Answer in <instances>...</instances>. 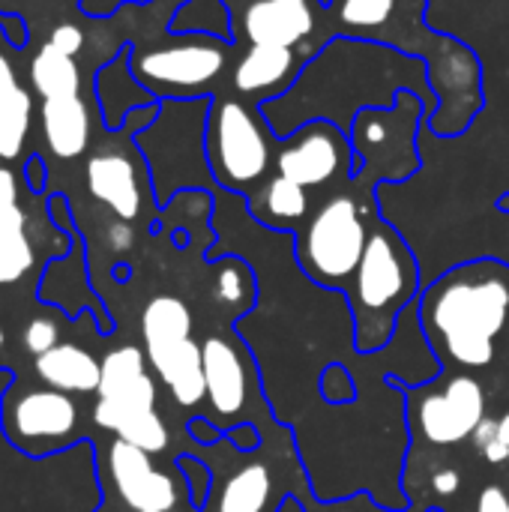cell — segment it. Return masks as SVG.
<instances>
[{
	"instance_id": "5",
	"label": "cell",
	"mask_w": 509,
	"mask_h": 512,
	"mask_svg": "<svg viewBox=\"0 0 509 512\" xmlns=\"http://www.w3.org/2000/svg\"><path fill=\"white\" fill-rule=\"evenodd\" d=\"M279 138L270 129L261 105L219 90L210 99L204 126V153L210 180L231 192L249 198L276 171Z\"/></svg>"
},
{
	"instance_id": "8",
	"label": "cell",
	"mask_w": 509,
	"mask_h": 512,
	"mask_svg": "<svg viewBox=\"0 0 509 512\" xmlns=\"http://www.w3.org/2000/svg\"><path fill=\"white\" fill-rule=\"evenodd\" d=\"M426 126V102L414 90H402L393 108L360 111L348 129L357 171L348 183L363 198L375 201V186L402 183L420 171L417 135Z\"/></svg>"
},
{
	"instance_id": "33",
	"label": "cell",
	"mask_w": 509,
	"mask_h": 512,
	"mask_svg": "<svg viewBox=\"0 0 509 512\" xmlns=\"http://www.w3.org/2000/svg\"><path fill=\"white\" fill-rule=\"evenodd\" d=\"M474 444L483 453V459L489 465H507V450L501 444V432H498V420H483L474 432Z\"/></svg>"
},
{
	"instance_id": "46",
	"label": "cell",
	"mask_w": 509,
	"mask_h": 512,
	"mask_svg": "<svg viewBox=\"0 0 509 512\" xmlns=\"http://www.w3.org/2000/svg\"><path fill=\"white\" fill-rule=\"evenodd\" d=\"M6 351V330H3V324H0V354Z\"/></svg>"
},
{
	"instance_id": "37",
	"label": "cell",
	"mask_w": 509,
	"mask_h": 512,
	"mask_svg": "<svg viewBox=\"0 0 509 512\" xmlns=\"http://www.w3.org/2000/svg\"><path fill=\"white\" fill-rule=\"evenodd\" d=\"M189 435H192V441H195V444H201V447H213L216 441H222V438H225V432H222V429H216L207 417H195V420L189 423Z\"/></svg>"
},
{
	"instance_id": "23",
	"label": "cell",
	"mask_w": 509,
	"mask_h": 512,
	"mask_svg": "<svg viewBox=\"0 0 509 512\" xmlns=\"http://www.w3.org/2000/svg\"><path fill=\"white\" fill-rule=\"evenodd\" d=\"M141 336L147 354L174 348L186 339H192V312L180 297L159 294L147 303L141 315Z\"/></svg>"
},
{
	"instance_id": "15",
	"label": "cell",
	"mask_w": 509,
	"mask_h": 512,
	"mask_svg": "<svg viewBox=\"0 0 509 512\" xmlns=\"http://www.w3.org/2000/svg\"><path fill=\"white\" fill-rule=\"evenodd\" d=\"M87 189L96 201H102L117 219L132 222L141 213L144 204V186L138 177L135 162L120 150H102L93 153L87 162Z\"/></svg>"
},
{
	"instance_id": "18",
	"label": "cell",
	"mask_w": 509,
	"mask_h": 512,
	"mask_svg": "<svg viewBox=\"0 0 509 512\" xmlns=\"http://www.w3.org/2000/svg\"><path fill=\"white\" fill-rule=\"evenodd\" d=\"M246 207L261 225L273 231H300L306 219L312 216V192L273 171L246 198Z\"/></svg>"
},
{
	"instance_id": "42",
	"label": "cell",
	"mask_w": 509,
	"mask_h": 512,
	"mask_svg": "<svg viewBox=\"0 0 509 512\" xmlns=\"http://www.w3.org/2000/svg\"><path fill=\"white\" fill-rule=\"evenodd\" d=\"M159 6H162V24H165V30L171 27V21L177 18V12L186 6V3H192V0H156Z\"/></svg>"
},
{
	"instance_id": "11",
	"label": "cell",
	"mask_w": 509,
	"mask_h": 512,
	"mask_svg": "<svg viewBox=\"0 0 509 512\" xmlns=\"http://www.w3.org/2000/svg\"><path fill=\"white\" fill-rule=\"evenodd\" d=\"M3 429L18 450L39 456L75 438L78 408L69 393L51 390V387L27 390L18 399L15 396L6 399Z\"/></svg>"
},
{
	"instance_id": "34",
	"label": "cell",
	"mask_w": 509,
	"mask_h": 512,
	"mask_svg": "<svg viewBox=\"0 0 509 512\" xmlns=\"http://www.w3.org/2000/svg\"><path fill=\"white\" fill-rule=\"evenodd\" d=\"M48 42H51L54 48H60L63 54L75 57V54L81 51V45H84V30H81L78 24H57V27L51 30V36H48Z\"/></svg>"
},
{
	"instance_id": "48",
	"label": "cell",
	"mask_w": 509,
	"mask_h": 512,
	"mask_svg": "<svg viewBox=\"0 0 509 512\" xmlns=\"http://www.w3.org/2000/svg\"><path fill=\"white\" fill-rule=\"evenodd\" d=\"M171 512H180V510H171Z\"/></svg>"
},
{
	"instance_id": "16",
	"label": "cell",
	"mask_w": 509,
	"mask_h": 512,
	"mask_svg": "<svg viewBox=\"0 0 509 512\" xmlns=\"http://www.w3.org/2000/svg\"><path fill=\"white\" fill-rule=\"evenodd\" d=\"M204 354V381H207V402L219 420L237 417L249 402V369L243 354L219 336L201 342Z\"/></svg>"
},
{
	"instance_id": "44",
	"label": "cell",
	"mask_w": 509,
	"mask_h": 512,
	"mask_svg": "<svg viewBox=\"0 0 509 512\" xmlns=\"http://www.w3.org/2000/svg\"><path fill=\"white\" fill-rule=\"evenodd\" d=\"M498 432H501V444H504V450H507V465H509V411L498 420Z\"/></svg>"
},
{
	"instance_id": "43",
	"label": "cell",
	"mask_w": 509,
	"mask_h": 512,
	"mask_svg": "<svg viewBox=\"0 0 509 512\" xmlns=\"http://www.w3.org/2000/svg\"><path fill=\"white\" fill-rule=\"evenodd\" d=\"M273 512H306V510H303V504H300L294 495H285V498L273 507Z\"/></svg>"
},
{
	"instance_id": "4",
	"label": "cell",
	"mask_w": 509,
	"mask_h": 512,
	"mask_svg": "<svg viewBox=\"0 0 509 512\" xmlns=\"http://www.w3.org/2000/svg\"><path fill=\"white\" fill-rule=\"evenodd\" d=\"M420 291V267L405 237L381 216L372 219L360 267L348 285L354 312V348L381 351Z\"/></svg>"
},
{
	"instance_id": "2",
	"label": "cell",
	"mask_w": 509,
	"mask_h": 512,
	"mask_svg": "<svg viewBox=\"0 0 509 512\" xmlns=\"http://www.w3.org/2000/svg\"><path fill=\"white\" fill-rule=\"evenodd\" d=\"M324 36L369 39L423 60L438 96V114L426 129L444 141L459 138L486 105L480 57L462 39L426 24V0H327Z\"/></svg>"
},
{
	"instance_id": "26",
	"label": "cell",
	"mask_w": 509,
	"mask_h": 512,
	"mask_svg": "<svg viewBox=\"0 0 509 512\" xmlns=\"http://www.w3.org/2000/svg\"><path fill=\"white\" fill-rule=\"evenodd\" d=\"M33 243L27 237V216L21 207L0 210V285L24 279L33 267Z\"/></svg>"
},
{
	"instance_id": "30",
	"label": "cell",
	"mask_w": 509,
	"mask_h": 512,
	"mask_svg": "<svg viewBox=\"0 0 509 512\" xmlns=\"http://www.w3.org/2000/svg\"><path fill=\"white\" fill-rule=\"evenodd\" d=\"M177 471L183 474L186 480V495H189V504L195 510H204L207 501H210V489H213V471L195 459V456H180L177 459Z\"/></svg>"
},
{
	"instance_id": "19",
	"label": "cell",
	"mask_w": 509,
	"mask_h": 512,
	"mask_svg": "<svg viewBox=\"0 0 509 512\" xmlns=\"http://www.w3.org/2000/svg\"><path fill=\"white\" fill-rule=\"evenodd\" d=\"M33 372L36 378L60 393H99V381H102V363L84 351L81 345L72 342H60L51 351H45L42 357L33 360Z\"/></svg>"
},
{
	"instance_id": "24",
	"label": "cell",
	"mask_w": 509,
	"mask_h": 512,
	"mask_svg": "<svg viewBox=\"0 0 509 512\" xmlns=\"http://www.w3.org/2000/svg\"><path fill=\"white\" fill-rule=\"evenodd\" d=\"M270 495H273L270 468L264 462H252L234 471L222 483V489H216L210 512H273Z\"/></svg>"
},
{
	"instance_id": "32",
	"label": "cell",
	"mask_w": 509,
	"mask_h": 512,
	"mask_svg": "<svg viewBox=\"0 0 509 512\" xmlns=\"http://www.w3.org/2000/svg\"><path fill=\"white\" fill-rule=\"evenodd\" d=\"M21 342H24V351L33 354V360H36V357H42L45 351H51L54 345H60V327H57L51 318H33V321L24 327Z\"/></svg>"
},
{
	"instance_id": "22",
	"label": "cell",
	"mask_w": 509,
	"mask_h": 512,
	"mask_svg": "<svg viewBox=\"0 0 509 512\" xmlns=\"http://www.w3.org/2000/svg\"><path fill=\"white\" fill-rule=\"evenodd\" d=\"M93 423L105 432H114L120 441L156 456L168 447V426L165 420L153 411H129L120 408L108 399H99L93 408Z\"/></svg>"
},
{
	"instance_id": "7",
	"label": "cell",
	"mask_w": 509,
	"mask_h": 512,
	"mask_svg": "<svg viewBox=\"0 0 509 512\" xmlns=\"http://www.w3.org/2000/svg\"><path fill=\"white\" fill-rule=\"evenodd\" d=\"M375 216V201L363 198L351 186L330 195L297 231L294 258L303 273L324 288L348 291Z\"/></svg>"
},
{
	"instance_id": "35",
	"label": "cell",
	"mask_w": 509,
	"mask_h": 512,
	"mask_svg": "<svg viewBox=\"0 0 509 512\" xmlns=\"http://www.w3.org/2000/svg\"><path fill=\"white\" fill-rule=\"evenodd\" d=\"M225 441H231V447L240 450V453H255L261 447V435H258V429L252 423H240V426L228 429Z\"/></svg>"
},
{
	"instance_id": "6",
	"label": "cell",
	"mask_w": 509,
	"mask_h": 512,
	"mask_svg": "<svg viewBox=\"0 0 509 512\" xmlns=\"http://www.w3.org/2000/svg\"><path fill=\"white\" fill-rule=\"evenodd\" d=\"M234 42L210 30L171 33L162 42L132 45L129 66L135 78L159 99H213L234 66Z\"/></svg>"
},
{
	"instance_id": "45",
	"label": "cell",
	"mask_w": 509,
	"mask_h": 512,
	"mask_svg": "<svg viewBox=\"0 0 509 512\" xmlns=\"http://www.w3.org/2000/svg\"><path fill=\"white\" fill-rule=\"evenodd\" d=\"M6 81H15V72H12V63L0 54V84H6Z\"/></svg>"
},
{
	"instance_id": "38",
	"label": "cell",
	"mask_w": 509,
	"mask_h": 512,
	"mask_svg": "<svg viewBox=\"0 0 509 512\" xmlns=\"http://www.w3.org/2000/svg\"><path fill=\"white\" fill-rule=\"evenodd\" d=\"M132 243H135V234H132L129 222L117 219V222L108 228V246H111L114 252H126V249H132Z\"/></svg>"
},
{
	"instance_id": "17",
	"label": "cell",
	"mask_w": 509,
	"mask_h": 512,
	"mask_svg": "<svg viewBox=\"0 0 509 512\" xmlns=\"http://www.w3.org/2000/svg\"><path fill=\"white\" fill-rule=\"evenodd\" d=\"M132 45H123L96 75V99L102 111V123L108 129H123L126 120L147 105H156L159 99L135 78L129 66Z\"/></svg>"
},
{
	"instance_id": "12",
	"label": "cell",
	"mask_w": 509,
	"mask_h": 512,
	"mask_svg": "<svg viewBox=\"0 0 509 512\" xmlns=\"http://www.w3.org/2000/svg\"><path fill=\"white\" fill-rule=\"evenodd\" d=\"M483 420L486 393L471 375H456L441 390H426L414 405V426L435 447H453L474 438Z\"/></svg>"
},
{
	"instance_id": "20",
	"label": "cell",
	"mask_w": 509,
	"mask_h": 512,
	"mask_svg": "<svg viewBox=\"0 0 509 512\" xmlns=\"http://www.w3.org/2000/svg\"><path fill=\"white\" fill-rule=\"evenodd\" d=\"M150 366L156 369V375L162 378V384L171 390L174 402L183 408H195L207 399V381H204V354L201 345H195L192 339L147 354Z\"/></svg>"
},
{
	"instance_id": "25",
	"label": "cell",
	"mask_w": 509,
	"mask_h": 512,
	"mask_svg": "<svg viewBox=\"0 0 509 512\" xmlns=\"http://www.w3.org/2000/svg\"><path fill=\"white\" fill-rule=\"evenodd\" d=\"M30 84L42 99H57V96H78L81 90V69L75 57L63 54L51 42H45L36 57L30 60Z\"/></svg>"
},
{
	"instance_id": "31",
	"label": "cell",
	"mask_w": 509,
	"mask_h": 512,
	"mask_svg": "<svg viewBox=\"0 0 509 512\" xmlns=\"http://www.w3.org/2000/svg\"><path fill=\"white\" fill-rule=\"evenodd\" d=\"M318 390H321V399L330 402V405H348V402L357 399L354 375L342 363H333V366L324 369V375L318 381Z\"/></svg>"
},
{
	"instance_id": "21",
	"label": "cell",
	"mask_w": 509,
	"mask_h": 512,
	"mask_svg": "<svg viewBox=\"0 0 509 512\" xmlns=\"http://www.w3.org/2000/svg\"><path fill=\"white\" fill-rule=\"evenodd\" d=\"M90 111L81 96H57L42 99V135L54 156L75 159L90 144Z\"/></svg>"
},
{
	"instance_id": "36",
	"label": "cell",
	"mask_w": 509,
	"mask_h": 512,
	"mask_svg": "<svg viewBox=\"0 0 509 512\" xmlns=\"http://www.w3.org/2000/svg\"><path fill=\"white\" fill-rule=\"evenodd\" d=\"M429 486H432V492H435L438 498H453V495L462 489V477H459V471H453V468H438V471L432 474Z\"/></svg>"
},
{
	"instance_id": "14",
	"label": "cell",
	"mask_w": 509,
	"mask_h": 512,
	"mask_svg": "<svg viewBox=\"0 0 509 512\" xmlns=\"http://www.w3.org/2000/svg\"><path fill=\"white\" fill-rule=\"evenodd\" d=\"M108 471H111L117 495L132 512L177 510V501H180L177 483L171 474L153 468L150 453L117 438L108 450Z\"/></svg>"
},
{
	"instance_id": "39",
	"label": "cell",
	"mask_w": 509,
	"mask_h": 512,
	"mask_svg": "<svg viewBox=\"0 0 509 512\" xmlns=\"http://www.w3.org/2000/svg\"><path fill=\"white\" fill-rule=\"evenodd\" d=\"M18 207V183L9 168H0V210Z\"/></svg>"
},
{
	"instance_id": "47",
	"label": "cell",
	"mask_w": 509,
	"mask_h": 512,
	"mask_svg": "<svg viewBox=\"0 0 509 512\" xmlns=\"http://www.w3.org/2000/svg\"><path fill=\"white\" fill-rule=\"evenodd\" d=\"M498 207H501V210H507V213H509V195H504V198L498 201Z\"/></svg>"
},
{
	"instance_id": "29",
	"label": "cell",
	"mask_w": 509,
	"mask_h": 512,
	"mask_svg": "<svg viewBox=\"0 0 509 512\" xmlns=\"http://www.w3.org/2000/svg\"><path fill=\"white\" fill-rule=\"evenodd\" d=\"M150 375L147 372V354L135 345H123L102 360V381H99V399L117 396L126 387H132L138 378Z\"/></svg>"
},
{
	"instance_id": "28",
	"label": "cell",
	"mask_w": 509,
	"mask_h": 512,
	"mask_svg": "<svg viewBox=\"0 0 509 512\" xmlns=\"http://www.w3.org/2000/svg\"><path fill=\"white\" fill-rule=\"evenodd\" d=\"M216 300L234 312H249L255 306V294H258V285H255V273L252 267L231 255V258H222L219 261V273H216V288H213Z\"/></svg>"
},
{
	"instance_id": "13",
	"label": "cell",
	"mask_w": 509,
	"mask_h": 512,
	"mask_svg": "<svg viewBox=\"0 0 509 512\" xmlns=\"http://www.w3.org/2000/svg\"><path fill=\"white\" fill-rule=\"evenodd\" d=\"M306 63L309 60L294 48H279V45L237 48L234 66H231V93L255 105H267L285 96L297 84Z\"/></svg>"
},
{
	"instance_id": "41",
	"label": "cell",
	"mask_w": 509,
	"mask_h": 512,
	"mask_svg": "<svg viewBox=\"0 0 509 512\" xmlns=\"http://www.w3.org/2000/svg\"><path fill=\"white\" fill-rule=\"evenodd\" d=\"M42 177H45V162H42V156H30V159H27V180H30V189H33V192L42 189Z\"/></svg>"
},
{
	"instance_id": "40",
	"label": "cell",
	"mask_w": 509,
	"mask_h": 512,
	"mask_svg": "<svg viewBox=\"0 0 509 512\" xmlns=\"http://www.w3.org/2000/svg\"><path fill=\"white\" fill-rule=\"evenodd\" d=\"M477 512H509V498L504 495V489H498V486L483 489V495L477 501Z\"/></svg>"
},
{
	"instance_id": "10",
	"label": "cell",
	"mask_w": 509,
	"mask_h": 512,
	"mask_svg": "<svg viewBox=\"0 0 509 512\" xmlns=\"http://www.w3.org/2000/svg\"><path fill=\"white\" fill-rule=\"evenodd\" d=\"M357 171L351 135L330 120H309L297 126L276 147V174L300 183L303 189L348 186Z\"/></svg>"
},
{
	"instance_id": "3",
	"label": "cell",
	"mask_w": 509,
	"mask_h": 512,
	"mask_svg": "<svg viewBox=\"0 0 509 512\" xmlns=\"http://www.w3.org/2000/svg\"><path fill=\"white\" fill-rule=\"evenodd\" d=\"M417 318L429 348L459 369H489L509 342V264L474 258L435 279Z\"/></svg>"
},
{
	"instance_id": "1",
	"label": "cell",
	"mask_w": 509,
	"mask_h": 512,
	"mask_svg": "<svg viewBox=\"0 0 509 512\" xmlns=\"http://www.w3.org/2000/svg\"><path fill=\"white\" fill-rule=\"evenodd\" d=\"M402 90L426 102V123L438 114L423 60L381 42L336 36L303 66L297 84L261 111L276 138H288L309 120H330L348 132L360 111L393 108Z\"/></svg>"
},
{
	"instance_id": "9",
	"label": "cell",
	"mask_w": 509,
	"mask_h": 512,
	"mask_svg": "<svg viewBox=\"0 0 509 512\" xmlns=\"http://www.w3.org/2000/svg\"><path fill=\"white\" fill-rule=\"evenodd\" d=\"M228 12L231 42L294 48L312 60L324 45L327 0H219Z\"/></svg>"
},
{
	"instance_id": "27",
	"label": "cell",
	"mask_w": 509,
	"mask_h": 512,
	"mask_svg": "<svg viewBox=\"0 0 509 512\" xmlns=\"http://www.w3.org/2000/svg\"><path fill=\"white\" fill-rule=\"evenodd\" d=\"M33 120V96L18 84H0V159H15L24 150Z\"/></svg>"
}]
</instances>
